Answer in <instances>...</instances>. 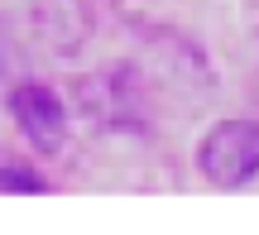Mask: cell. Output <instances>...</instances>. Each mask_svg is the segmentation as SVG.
<instances>
[{
	"label": "cell",
	"instance_id": "obj_3",
	"mask_svg": "<svg viewBox=\"0 0 259 235\" xmlns=\"http://www.w3.org/2000/svg\"><path fill=\"white\" fill-rule=\"evenodd\" d=\"M10 115L38 154H58L67 144V106L48 82H19L10 91Z\"/></svg>",
	"mask_w": 259,
	"mask_h": 235
},
{
	"label": "cell",
	"instance_id": "obj_1",
	"mask_svg": "<svg viewBox=\"0 0 259 235\" xmlns=\"http://www.w3.org/2000/svg\"><path fill=\"white\" fill-rule=\"evenodd\" d=\"M197 168L211 187H245L259 173V120H221L197 144Z\"/></svg>",
	"mask_w": 259,
	"mask_h": 235
},
{
	"label": "cell",
	"instance_id": "obj_4",
	"mask_svg": "<svg viewBox=\"0 0 259 235\" xmlns=\"http://www.w3.org/2000/svg\"><path fill=\"white\" fill-rule=\"evenodd\" d=\"M34 29L58 48V53H72L77 43L87 38V5L77 0H38L34 5Z\"/></svg>",
	"mask_w": 259,
	"mask_h": 235
},
{
	"label": "cell",
	"instance_id": "obj_6",
	"mask_svg": "<svg viewBox=\"0 0 259 235\" xmlns=\"http://www.w3.org/2000/svg\"><path fill=\"white\" fill-rule=\"evenodd\" d=\"M0 72H5V43H0Z\"/></svg>",
	"mask_w": 259,
	"mask_h": 235
},
{
	"label": "cell",
	"instance_id": "obj_5",
	"mask_svg": "<svg viewBox=\"0 0 259 235\" xmlns=\"http://www.w3.org/2000/svg\"><path fill=\"white\" fill-rule=\"evenodd\" d=\"M0 192H48V178L29 168L24 159H5L0 163Z\"/></svg>",
	"mask_w": 259,
	"mask_h": 235
},
{
	"label": "cell",
	"instance_id": "obj_2",
	"mask_svg": "<svg viewBox=\"0 0 259 235\" xmlns=\"http://www.w3.org/2000/svg\"><path fill=\"white\" fill-rule=\"evenodd\" d=\"M77 111L101 130H139L144 106H139V82L130 67H111L87 82H77Z\"/></svg>",
	"mask_w": 259,
	"mask_h": 235
}]
</instances>
